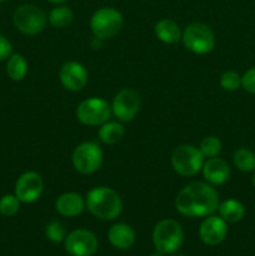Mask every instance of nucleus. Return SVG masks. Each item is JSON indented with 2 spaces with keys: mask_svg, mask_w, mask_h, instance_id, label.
Returning <instances> with one entry per match:
<instances>
[{
  "mask_svg": "<svg viewBox=\"0 0 255 256\" xmlns=\"http://www.w3.org/2000/svg\"><path fill=\"white\" fill-rule=\"evenodd\" d=\"M102 42H104V40L102 39H100V38H96V36H94L92 38V49H100V48L102 46Z\"/></svg>",
  "mask_w": 255,
  "mask_h": 256,
  "instance_id": "obj_30",
  "label": "nucleus"
},
{
  "mask_svg": "<svg viewBox=\"0 0 255 256\" xmlns=\"http://www.w3.org/2000/svg\"><path fill=\"white\" fill-rule=\"evenodd\" d=\"M6 2V0H0V2Z\"/></svg>",
  "mask_w": 255,
  "mask_h": 256,
  "instance_id": "obj_35",
  "label": "nucleus"
},
{
  "mask_svg": "<svg viewBox=\"0 0 255 256\" xmlns=\"http://www.w3.org/2000/svg\"><path fill=\"white\" fill-rule=\"evenodd\" d=\"M232 162L240 172H255V152L250 149L240 148V149L235 150L234 155H232Z\"/></svg>",
  "mask_w": 255,
  "mask_h": 256,
  "instance_id": "obj_23",
  "label": "nucleus"
},
{
  "mask_svg": "<svg viewBox=\"0 0 255 256\" xmlns=\"http://www.w3.org/2000/svg\"><path fill=\"white\" fill-rule=\"evenodd\" d=\"M142 105V99L136 90L125 88L115 95L112 104V112L120 122H132L136 116Z\"/></svg>",
  "mask_w": 255,
  "mask_h": 256,
  "instance_id": "obj_11",
  "label": "nucleus"
},
{
  "mask_svg": "<svg viewBox=\"0 0 255 256\" xmlns=\"http://www.w3.org/2000/svg\"><path fill=\"white\" fill-rule=\"evenodd\" d=\"M60 82L70 92H80L88 84V72L80 62H68L59 72Z\"/></svg>",
  "mask_w": 255,
  "mask_h": 256,
  "instance_id": "obj_14",
  "label": "nucleus"
},
{
  "mask_svg": "<svg viewBox=\"0 0 255 256\" xmlns=\"http://www.w3.org/2000/svg\"><path fill=\"white\" fill-rule=\"evenodd\" d=\"M222 142L218 138L208 136L202 140L199 150L204 155V158H209L210 159V158H216L222 152Z\"/></svg>",
  "mask_w": 255,
  "mask_h": 256,
  "instance_id": "obj_25",
  "label": "nucleus"
},
{
  "mask_svg": "<svg viewBox=\"0 0 255 256\" xmlns=\"http://www.w3.org/2000/svg\"><path fill=\"white\" fill-rule=\"evenodd\" d=\"M204 179L210 185H222L229 180L230 168L225 160L220 158H210L202 165Z\"/></svg>",
  "mask_w": 255,
  "mask_h": 256,
  "instance_id": "obj_15",
  "label": "nucleus"
},
{
  "mask_svg": "<svg viewBox=\"0 0 255 256\" xmlns=\"http://www.w3.org/2000/svg\"><path fill=\"white\" fill-rule=\"evenodd\" d=\"M72 19H74V12H72V8L64 4H59L52 8L48 16V22L55 29L68 28L72 22Z\"/></svg>",
  "mask_w": 255,
  "mask_h": 256,
  "instance_id": "obj_20",
  "label": "nucleus"
},
{
  "mask_svg": "<svg viewBox=\"0 0 255 256\" xmlns=\"http://www.w3.org/2000/svg\"><path fill=\"white\" fill-rule=\"evenodd\" d=\"M44 189V182L40 174L35 172H26L20 175L15 182V195L20 202L32 204L42 195Z\"/></svg>",
  "mask_w": 255,
  "mask_h": 256,
  "instance_id": "obj_12",
  "label": "nucleus"
},
{
  "mask_svg": "<svg viewBox=\"0 0 255 256\" xmlns=\"http://www.w3.org/2000/svg\"><path fill=\"white\" fill-rule=\"evenodd\" d=\"M124 19L122 12L112 6L100 8L90 18V28L94 36L100 39H110L122 30Z\"/></svg>",
  "mask_w": 255,
  "mask_h": 256,
  "instance_id": "obj_4",
  "label": "nucleus"
},
{
  "mask_svg": "<svg viewBox=\"0 0 255 256\" xmlns=\"http://www.w3.org/2000/svg\"><path fill=\"white\" fill-rule=\"evenodd\" d=\"M252 185H254L255 188V172H254V176H252Z\"/></svg>",
  "mask_w": 255,
  "mask_h": 256,
  "instance_id": "obj_34",
  "label": "nucleus"
},
{
  "mask_svg": "<svg viewBox=\"0 0 255 256\" xmlns=\"http://www.w3.org/2000/svg\"><path fill=\"white\" fill-rule=\"evenodd\" d=\"M219 216L226 222H239L245 216V206L235 199H228L219 204Z\"/></svg>",
  "mask_w": 255,
  "mask_h": 256,
  "instance_id": "obj_19",
  "label": "nucleus"
},
{
  "mask_svg": "<svg viewBox=\"0 0 255 256\" xmlns=\"http://www.w3.org/2000/svg\"><path fill=\"white\" fill-rule=\"evenodd\" d=\"M154 32L158 39L165 44H176L182 35L179 25L170 19L159 20L155 25Z\"/></svg>",
  "mask_w": 255,
  "mask_h": 256,
  "instance_id": "obj_18",
  "label": "nucleus"
},
{
  "mask_svg": "<svg viewBox=\"0 0 255 256\" xmlns=\"http://www.w3.org/2000/svg\"><path fill=\"white\" fill-rule=\"evenodd\" d=\"M149 256H166V255L162 254V252H158V250H155V252H152Z\"/></svg>",
  "mask_w": 255,
  "mask_h": 256,
  "instance_id": "obj_32",
  "label": "nucleus"
},
{
  "mask_svg": "<svg viewBox=\"0 0 255 256\" xmlns=\"http://www.w3.org/2000/svg\"><path fill=\"white\" fill-rule=\"evenodd\" d=\"M242 86L249 94H255V66L250 68L242 76Z\"/></svg>",
  "mask_w": 255,
  "mask_h": 256,
  "instance_id": "obj_28",
  "label": "nucleus"
},
{
  "mask_svg": "<svg viewBox=\"0 0 255 256\" xmlns=\"http://www.w3.org/2000/svg\"><path fill=\"white\" fill-rule=\"evenodd\" d=\"M124 126L118 122H106L105 124L100 125L99 132H98L99 139L106 145H114L119 142L124 138Z\"/></svg>",
  "mask_w": 255,
  "mask_h": 256,
  "instance_id": "obj_21",
  "label": "nucleus"
},
{
  "mask_svg": "<svg viewBox=\"0 0 255 256\" xmlns=\"http://www.w3.org/2000/svg\"><path fill=\"white\" fill-rule=\"evenodd\" d=\"M20 209V200L18 199L16 195L8 194L0 199V214L4 216L10 218L14 216Z\"/></svg>",
  "mask_w": 255,
  "mask_h": 256,
  "instance_id": "obj_26",
  "label": "nucleus"
},
{
  "mask_svg": "<svg viewBox=\"0 0 255 256\" xmlns=\"http://www.w3.org/2000/svg\"><path fill=\"white\" fill-rule=\"evenodd\" d=\"M182 40L185 48L194 54L204 55L215 46V35L212 30L202 22H192L184 29Z\"/></svg>",
  "mask_w": 255,
  "mask_h": 256,
  "instance_id": "obj_5",
  "label": "nucleus"
},
{
  "mask_svg": "<svg viewBox=\"0 0 255 256\" xmlns=\"http://www.w3.org/2000/svg\"><path fill=\"white\" fill-rule=\"evenodd\" d=\"M204 155L192 145H180L172 154V166L182 176H194L204 165Z\"/></svg>",
  "mask_w": 255,
  "mask_h": 256,
  "instance_id": "obj_7",
  "label": "nucleus"
},
{
  "mask_svg": "<svg viewBox=\"0 0 255 256\" xmlns=\"http://www.w3.org/2000/svg\"><path fill=\"white\" fill-rule=\"evenodd\" d=\"M6 72L14 82H20L28 74V62L22 54H12L8 59Z\"/></svg>",
  "mask_w": 255,
  "mask_h": 256,
  "instance_id": "obj_22",
  "label": "nucleus"
},
{
  "mask_svg": "<svg viewBox=\"0 0 255 256\" xmlns=\"http://www.w3.org/2000/svg\"><path fill=\"white\" fill-rule=\"evenodd\" d=\"M112 106L102 98H90L79 104L76 116L82 124L88 126H100L109 122L112 115Z\"/></svg>",
  "mask_w": 255,
  "mask_h": 256,
  "instance_id": "obj_9",
  "label": "nucleus"
},
{
  "mask_svg": "<svg viewBox=\"0 0 255 256\" xmlns=\"http://www.w3.org/2000/svg\"><path fill=\"white\" fill-rule=\"evenodd\" d=\"M12 54V45L4 35L0 34V62L8 59Z\"/></svg>",
  "mask_w": 255,
  "mask_h": 256,
  "instance_id": "obj_29",
  "label": "nucleus"
},
{
  "mask_svg": "<svg viewBox=\"0 0 255 256\" xmlns=\"http://www.w3.org/2000/svg\"><path fill=\"white\" fill-rule=\"evenodd\" d=\"M72 166L78 172L89 175L99 170L102 164V152L94 142H85L78 145L72 152Z\"/></svg>",
  "mask_w": 255,
  "mask_h": 256,
  "instance_id": "obj_8",
  "label": "nucleus"
},
{
  "mask_svg": "<svg viewBox=\"0 0 255 256\" xmlns=\"http://www.w3.org/2000/svg\"><path fill=\"white\" fill-rule=\"evenodd\" d=\"M166 256H185V255H182V254H179V252H172V254H170V255H166Z\"/></svg>",
  "mask_w": 255,
  "mask_h": 256,
  "instance_id": "obj_33",
  "label": "nucleus"
},
{
  "mask_svg": "<svg viewBox=\"0 0 255 256\" xmlns=\"http://www.w3.org/2000/svg\"><path fill=\"white\" fill-rule=\"evenodd\" d=\"M55 209L62 216L75 218L85 209V199L78 192H65L58 198Z\"/></svg>",
  "mask_w": 255,
  "mask_h": 256,
  "instance_id": "obj_17",
  "label": "nucleus"
},
{
  "mask_svg": "<svg viewBox=\"0 0 255 256\" xmlns=\"http://www.w3.org/2000/svg\"><path fill=\"white\" fill-rule=\"evenodd\" d=\"M135 232L130 225L124 222H118L110 226L108 230V240L118 250H128L134 245Z\"/></svg>",
  "mask_w": 255,
  "mask_h": 256,
  "instance_id": "obj_16",
  "label": "nucleus"
},
{
  "mask_svg": "<svg viewBox=\"0 0 255 256\" xmlns=\"http://www.w3.org/2000/svg\"><path fill=\"white\" fill-rule=\"evenodd\" d=\"M219 195L209 182H195L186 185L175 198V208L184 216L206 218L218 212Z\"/></svg>",
  "mask_w": 255,
  "mask_h": 256,
  "instance_id": "obj_1",
  "label": "nucleus"
},
{
  "mask_svg": "<svg viewBox=\"0 0 255 256\" xmlns=\"http://www.w3.org/2000/svg\"><path fill=\"white\" fill-rule=\"evenodd\" d=\"M12 22L15 28L22 34L36 35L46 26L48 16L36 5L24 4L14 12Z\"/></svg>",
  "mask_w": 255,
  "mask_h": 256,
  "instance_id": "obj_6",
  "label": "nucleus"
},
{
  "mask_svg": "<svg viewBox=\"0 0 255 256\" xmlns=\"http://www.w3.org/2000/svg\"><path fill=\"white\" fill-rule=\"evenodd\" d=\"M85 208L98 219L114 220L122 214V202L112 188L98 186L86 194Z\"/></svg>",
  "mask_w": 255,
  "mask_h": 256,
  "instance_id": "obj_2",
  "label": "nucleus"
},
{
  "mask_svg": "<svg viewBox=\"0 0 255 256\" xmlns=\"http://www.w3.org/2000/svg\"><path fill=\"white\" fill-rule=\"evenodd\" d=\"M45 235L52 242L59 244V242H64L65 238H66V229L62 222L52 220L45 228Z\"/></svg>",
  "mask_w": 255,
  "mask_h": 256,
  "instance_id": "obj_24",
  "label": "nucleus"
},
{
  "mask_svg": "<svg viewBox=\"0 0 255 256\" xmlns=\"http://www.w3.org/2000/svg\"><path fill=\"white\" fill-rule=\"evenodd\" d=\"M184 242V232L178 222L164 219L155 225L152 230V244L155 250L165 255L176 252Z\"/></svg>",
  "mask_w": 255,
  "mask_h": 256,
  "instance_id": "obj_3",
  "label": "nucleus"
},
{
  "mask_svg": "<svg viewBox=\"0 0 255 256\" xmlns=\"http://www.w3.org/2000/svg\"><path fill=\"white\" fill-rule=\"evenodd\" d=\"M220 86L226 92H235L242 86V76L236 72H225L220 76Z\"/></svg>",
  "mask_w": 255,
  "mask_h": 256,
  "instance_id": "obj_27",
  "label": "nucleus"
},
{
  "mask_svg": "<svg viewBox=\"0 0 255 256\" xmlns=\"http://www.w3.org/2000/svg\"><path fill=\"white\" fill-rule=\"evenodd\" d=\"M228 235V222L220 216L209 215L200 224V240L208 246H216L222 244Z\"/></svg>",
  "mask_w": 255,
  "mask_h": 256,
  "instance_id": "obj_13",
  "label": "nucleus"
},
{
  "mask_svg": "<svg viewBox=\"0 0 255 256\" xmlns=\"http://www.w3.org/2000/svg\"><path fill=\"white\" fill-rule=\"evenodd\" d=\"M64 248L65 252L72 256H92L98 252L99 242L90 230L76 229L66 235Z\"/></svg>",
  "mask_w": 255,
  "mask_h": 256,
  "instance_id": "obj_10",
  "label": "nucleus"
},
{
  "mask_svg": "<svg viewBox=\"0 0 255 256\" xmlns=\"http://www.w3.org/2000/svg\"><path fill=\"white\" fill-rule=\"evenodd\" d=\"M48 2H52V4L59 5V4H64V2H66L68 0H48Z\"/></svg>",
  "mask_w": 255,
  "mask_h": 256,
  "instance_id": "obj_31",
  "label": "nucleus"
}]
</instances>
